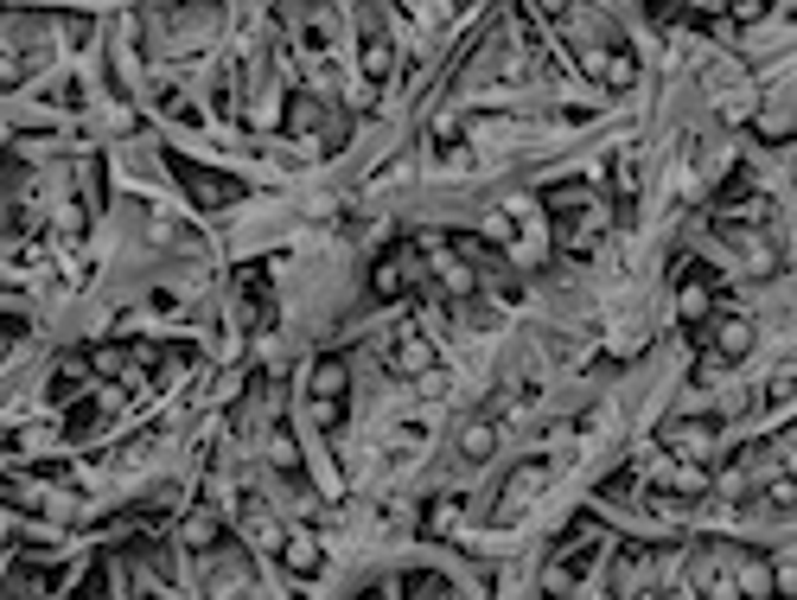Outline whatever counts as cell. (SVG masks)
Here are the masks:
<instances>
[{
  "mask_svg": "<svg viewBox=\"0 0 797 600\" xmlns=\"http://www.w3.org/2000/svg\"><path fill=\"white\" fill-rule=\"evenodd\" d=\"M548 218H555V243L568 250V256H593V243H600V205L587 198V186H555L548 192Z\"/></svg>",
  "mask_w": 797,
  "mask_h": 600,
  "instance_id": "obj_1",
  "label": "cell"
},
{
  "mask_svg": "<svg viewBox=\"0 0 797 600\" xmlns=\"http://www.w3.org/2000/svg\"><path fill=\"white\" fill-rule=\"evenodd\" d=\"M345 383H351V365H345V358H320V365H313L307 403H313V422H320V428H338V422H345Z\"/></svg>",
  "mask_w": 797,
  "mask_h": 600,
  "instance_id": "obj_2",
  "label": "cell"
},
{
  "mask_svg": "<svg viewBox=\"0 0 797 600\" xmlns=\"http://www.w3.org/2000/svg\"><path fill=\"white\" fill-rule=\"evenodd\" d=\"M288 135L293 141H320V148H338V115L326 109V96L320 90H293L288 96Z\"/></svg>",
  "mask_w": 797,
  "mask_h": 600,
  "instance_id": "obj_3",
  "label": "cell"
},
{
  "mask_svg": "<svg viewBox=\"0 0 797 600\" xmlns=\"http://www.w3.org/2000/svg\"><path fill=\"white\" fill-rule=\"evenodd\" d=\"M689 588H695V600H740L734 556H727V550H715V543H702V550L689 556Z\"/></svg>",
  "mask_w": 797,
  "mask_h": 600,
  "instance_id": "obj_4",
  "label": "cell"
},
{
  "mask_svg": "<svg viewBox=\"0 0 797 600\" xmlns=\"http://www.w3.org/2000/svg\"><path fill=\"white\" fill-rule=\"evenodd\" d=\"M421 256H428V268L440 275V288H447L453 300L478 295V268H472L466 256H460V250L447 243V236H421Z\"/></svg>",
  "mask_w": 797,
  "mask_h": 600,
  "instance_id": "obj_5",
  "label": "cell"
},
{
  "mask_svg": "<svg viewBox=\"0 0 797 600\" xmlns=\"http://www.w3.org/2000/svg\"><path fill=\"white\" fill-rule=\"evenodd\" d=\"M205 588H211V600H262L255 595V575L250 563L223 543V550H211V563H205Z\"/></svg>",
  "mask_w": 797,
  "mask_h": 600,
  "instance_id": "obj_6",
  "label": "cell"
},
{
  "mask_svg": "<svg viewBox=\"0 0 797 600\" xmlns=\"http://www.w3.org/2000/svg\"><path fill=\"white\" fill-rule=\"evenodd\" d=\"M543 486H548V460H523L505 486H498V511H492V518L510 524L517 511H530V505H536V492H543Z\"/></svg>",
  "mask_w": 797,
  "mask_h": 600,
  "instance_id": "obj_7",
  "label": "cell"
},
{
  "mask_svg": "<svg viewBox=\"0 0 797 600\" xmlns=\"http://www.w3.org/2000/svg\"><path fill=\"white\" fill-rule=\"evenodd\" d=\"M702 338H708V358L727 371V365H740V358L753 351V320H747V313H721Z\"/></svg>",
  "mask_w": 797,
  "mask_h": 600,
  "instance_id": "obj_8",
  "label": "cell"
},
{
  "mask_svg": "<svg viewBox=\"0 0 797 600\" xmlns=\"http://www.w3.org/2000/svg\"><path fill=\"white\" fill-rule=\"evenodd\" d=\"M173 173L185 180V192H192L205 211H223V205H236V198H243V186H236L230 173H205V166H192V160H173Z\"/></svg>",
  "mask_w": 797,
  "mask_h": 600,
  "instance_id": "obj_9",
  "label": "cell"
},
{
  "mask_svg": "<svg viewBox=\"0 0 797 600\" xmlns=\"http://www.w3.org/2000/svg\"><path fill=\"white\" fill-rule=\"evenodd\" d=\"M721 243L740 256V268H747V275H772V268H778V250H772V236H765V230L721 224Z\"/></svg>",
  "mask_w": 797,
  "mask_h": 600,
  "instance_id": "obj_10",
  "label": "cell"
},
{
  "mask_svg": "<svg viewBox=\"0 0 797 600\" xmlns=\"http://www.w3.org/2000/svg\"><path fill=\"white\" fill-rule=\"evenodd\" d=\"M402 281H421V250H408V243H402V250H390L383 263L370 268V295H377V300H396Z\"/></svg>",
  "mask_w": 797,
  "mask_h": 600,
  "instance_id": "obj_11",
  "label": "cell"
},
{
  "mask_svg": "<svg viewBox=\"0 0 797 600\" xmlns=\"http://www.w3.org/2000/svg\"><path fill=\"white\" fill-rule=\"evenodd\" d=\"M715 435H721V422L715 415H695V422H670L663 428V448L683 453V460H708L715 453Z\"/></svg>",
  "mask_w": 797,
  "mask_h": 600,
  "instance_id": "obj_12",
  "label": "cell"
},
{
  "mask_svg": "<svg viewBox=\"0 0 797 600\" xmlns=\"http://www.w3.org/2000/svg\"><path fill=\"white\" fill-rule=\"evenodd\" d=\"M358 58H363V83L377 90V83H390V71H396V45H390V33L363 13V38H358Z\"/></svg>",
  "mask_w": 797,
  "mask_h": 600,
  "instance_id": "obj_13",
  "label": "cell"
},
{
  "mask_svg": "<svg viewBox=\"0 0 797 600\" xmlns=\"http://www.w3.org/2000/svg\"><path fill=\"white\" fill-rule=\"evenodd\" d=\"M708 313H715V275H689L683 281V295H677V320L683 326H708Z\"/></svg>",
  "mask_w": 797,
  "mask_h": 600,
  "instance_id": "obj_14",
  "label": "cell"
},
{
  "mask_svg": "<svg viewBox=\"0 0 797 600\" xmlns=\"http://www.w3.org/2000/svg\"><path fill=\"white\" fill-rule=\"evenodd\" d=\"M390 365H396L402 377H421L428 365H435V345L415 333V326H402V333L390 338Z\"/></svg>",
  "mask_w": 797,
  "mask_h": 600,
  "instance_id": "obj_15",
  "label": "cell"
},
{
  "mask_svg": "<svg viewBox=\"0 0 797 600\" xmlns=\"http://www.w3.org/2000/svg\"><path fill=\"white\" fill-rule=\"evenodd\" d=\"M243 536H250L255 550H281V543H288V530L275 524V511L255 505V498H243Z\"/></svg>",
  "mask_w": 797,
  "mask_h": 600,
  "instance_id": "obj_16",
  "label": "cell"
},
{
  "mask_svg": "<svg viewBox=\"0 0 797 600\" xmlns=\"http://www.w3.org/2000/svg\"><path fill=\"white\" fill-rule=\"evenodd\" d=\"M236 307H243L250 326L268 320V275H262V268H243V275H236Z\"/></svg>",
  "mask_w": 797,
  "mask_h": 600,
  "instance_id": "obj_17",
  "label": "cell"
},
{
  "mask_svg": "<svg viewBox=\"0 0 797 600\" xmlns=\"http://www.w3.org/2000/svg\"><path fill=\"white\" fill-rule=\"evenodd\" d=\"M734 581H740V600H772V563L760 556H734Z\"/></svg>",
  "mask_w": 797,
  "mask_h": 600,
  "instance_id": "obj_18",
  "label": "cell"
},
{
  "mask_svg": "<svg viewBox=\"0 0 797 600\" xmlns=\"http://www.w3.org/2000/svg\"><path fill=\"white\" fill-rule=\"evenodd\" d=\"M492 453H498V422H485V415L466 422V428H460V460L478 466V460H492Z\"/></svg>",
  "mask_w": 797,
  "mask_h": 600,
  "instance_id": "obj_19",
  "label": "cell"
},
{
  "mask_svg": "<svg viewBox=\"0 0 797 600\" xmlns=\"http://www.w3.org/2000/svg\"><path fill=\"white\" fill-rule=\"evenodd\" d=\"M460 518H466V505H460L453 492H440L435 505L421 511V530H428V536H453V530H460Z\"/></svg>",
  "mask_w": 797,
  "mask_h": 600,
  "instance_id": "obj_20",
  "label": "cell"
},
{
  "mask_svg": "<svg viewBox=\"0 0 797 600\" xmlns=\"http://www.w3.org/2000/svg\"><path fill=\"white\" fill-rule=\"evenodd\" d=\"M281 563H288V575H320L326 556H320V543H313V536H288V543H281Z\"/></svg>",
  "mask_w": 797,
  "mask_h": 600,
  "instance_id": "obj_21",
  "label": "cell"
},
{
  "mask_svg": "<svg viewBox=\"0 0 797 600\" xmlns=\"http://www.w3.org/2000/svg\"><path fill=\"white\" fill-rule=\"evenodd\" d=\"M218 536H223L218 511H192V518H185V543H192L198 556H211V550H218Z\"/></svg>",
  "mask_w": 797,
  "mask_h": 600,
  "instance_id": "obj_22",
  "label": "cell"
},
{
  "mask_svg": "<svg viewBox=\"0 0 797 600\" xmlns=\"http://www.w3.org/2000/svg\"><path fill=\"white\" fill-rule=\"evenodd\" d=\"M765 511H772V518H797V480L792 473H772V480H765Z\"/></svg>",
  "mask_w": 797,
  "mask_h": 600,
  "instance_id": "obj_23",
  "label": "cell"
},
{
  "mask_svg": "<svg viewBox=\"0 0 797 600\" xmlns=\"http://www.w3.org/2000/svg\"><path fill=\"white\" fill-rule=\"evenodd\" d=\"M402 595H408V600H460V588H453L447 575H408V581H402Z\"/></svg>",
  "mask_w": 797,
  "mask_h": 600,
  "instance_id": "obj_24",
  "label": "cell"
},
{
  "mask_svg": "<svg viewBox=\"0 0 797 600\" xmlns=\"http://www.w3.org/2000/svg\"><path fill=\"white\" fill-rule=\"evenodd\" d=\"M90 371H96L90 358H65V365H58V377H51V396H58V403H71V396H77V383H83Z\"/></svg>",
  "mask_w": 797,
  "mask_h": 600,
  "instance_id": "obj_25",
  "label": "cell"
},
{
  "mask_svg": "<svg viewBox=\"0 0 797 600\" xmlns=\"http://www.w3.org/2000/svg\"><path fill=\"white\" fill-rule=\"evenodd\" d=\"M268 460H275L288 480H300V448H293V435L281 428V422H275V435H268Z\"/></svg>",
  "mask_w": 797,
  "mask_h": 600,
  "instance_id": "obj_26",
  "label": "cell"
},
{
  "mask_svg": "<svg viewBox=\"0 0 797 600\" xmlns=\"http://www.w3.org/2000/svg\"><path fill=\"white\" fill-rule=\"evenodd\" d=\"M772 600H797V563L772 568Z\"/></svg>",
  "mask_w": 797,
  "mask_h": 600,
  "instance_id": "obj_27",
  "label": "cell"
},
{
  "mask_svg": "<svg viewBox=\"0 0 797 600\" xmlns=\"http://www.w3.org/2000/svg\"><path fill=\"white\" fill-rule=\"evenodd\" d=\"M135 600H173V595H166V588H160L147 568H135Z\"/></svg>",
  "mask_w": 797,
  "mask_h": 600,
  "instance_id": "obj_28",
  "label": "cell"
},
{
  "mask_svg": "<svg viewBox=\"0 0 797 600\" xmlns=\"http://www.w3.org/2000/svg\"><path fill=\"white\" fill-rule=\"evenodd\" d=\"M772 448H778V466H785V473L797 480V428L785 435V441H772Z\"/></svg>",
  "mask_w": 797,
  "mask_h": 600,
  "instance_id": "obj_29",
  "label": "cell"
},
{
  "mask_svg": "<svg viewBox=\"0 0 797 600\" xmlns=\"http://www.w3.org/2000/svg\"><path fill=\"white\" fill-rule=\"evenodd\" d=\"M632 600H670V595H657V588H638V595H632Z\"/></svg>",
  "mask_w": 797,
  "mask_h": 600,
  "instance_id": "obj_30",
  "label": "cell"
},
{
  "mask_svg": "<svg viewBox=\"0 0 797 600\" xmlns=\"http://www.w3.org/2000/svg\"><path fill=\"white\" fill-rule=\"evenodd\" d=\"M83 600H103V595H96V588H83Z\"/></svg>",
  "mask_w": 797,
  "mask_h": 600,
  "instance_id": "obj_31",
  "label": "cell"
}]
</instances>
